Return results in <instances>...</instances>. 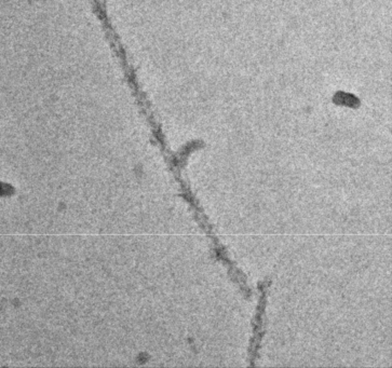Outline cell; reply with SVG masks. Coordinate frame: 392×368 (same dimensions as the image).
Listing matches in <instances>:
<instances>
[{"label": "cell", "instance_id": "cell-1", "mask_svg": "<svg viewBox=\"0 0 392 368\" xmlns=\"http://www.w3.org/2000/svg\"><path fill=\"white\" fill-rule=\"evenodd\" d=\"M267 282L260 283V288L262 292V297L258 302V313L254 321V336H253L252 344H251L250 354L251 364L254 365L255 358L258 356V347H260V340H262V333H264V312H265L266 306V292H267ZM250 360V361H251Z\"/></svg>", "mask_w": 392, "mask_h": 368}]
</instances>
